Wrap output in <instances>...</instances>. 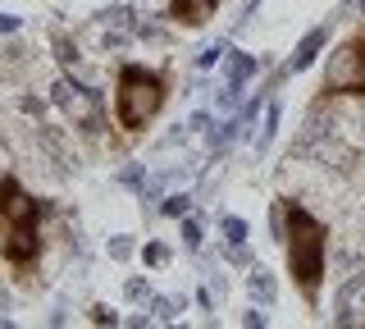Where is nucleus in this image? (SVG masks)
Returning <instances> with one entry per match:
<instances>
[{"label":"nucleus","instance_id":"obj_1","mask_svg":"<svg viewBox=\"0 0 365 329\" xmlns=\"http://www.w3.org/2000/svg\"><path fill=\"white\" fill-rule=\"evenodd\" d=\"M274 220H279V243H283V270H288L292 293L302 298L306 311H319L329 279V224L297 197L274 201Z\"/></svg>","mask_w":365,"mask_h":329},{"label":"nucleus","instance_id":"obj_2","mask_svg":"<svg viewBox=\"0 0 365 329\" xmlns=\"http://www.w3.org/2000/svg\"><path fill=\"white\" fill-rule=\"evenodd\" d=\"M46 220H51V201L37 197V192H28L23 178L0 174V260H5L19 279L41 275Z\"/></svg>","mask_w":365,"mask_h":329},{"label":"nucleus","instance_id":"obj_3","mask_svg":"<svg viewBox=\"0 0 365 329\" xmlns=\"http://www.w3.org/2000/svg\"><path fill=\"white\" fill-rule=\"evenodd\" d=\"M169 96H174V69H169V64L123 60L119 69H114V92H110L114 128H119L123 138H142V133L165 115Z\"/></svg>","mask_w":365,"mask_h":329},{"label":"nucleus","instance_id":"obj_4","mask_svg":"<svg viewBox=\"0 0 365 329\" xmlns=\"http://www.w3.org/2000/svg\"><path fill=\"white\" fill-rule=\"evenodd\" d=\"M334 101H365V24L351 28L347 37L329 51L324 69H319L315 110L334 106Z\"/></svg>","mask_w":365,"mask_h":329},{"label":"nucleus","instance_id":"obj_5","mask_svg":"<svg viewBox=\"0 0 365 329\" xmlns=\"http://www.w3.org/2000/svg\"><path fill=\"white\" fill-rule=\"evenodd\" d=\"M220 9H224V0H165V19L182 32H201Z\"/></svg>","mask_w":365,"mask_h":329}]
</instances>
